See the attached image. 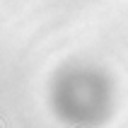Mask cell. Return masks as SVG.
Listing matches in <instances>:
<instances>
[{
	"label": "cell",
	"instance_id": "obj_1",
	"mask_svg": "<svg viewBox=\"0 0 128 128\" xmlns=\"http://www.w3.org/2000/svg\"><path fill=\"white\" fill-rule=\"evenodd\" d=\"M0 128H2V121H0Z\"/></svg>",
	"mask_w": 128,
	"mask_h": 128
}]
</instances>
